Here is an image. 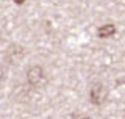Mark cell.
<instances>
[{"label": "cell", "mask_w": 125, "mask_h": 119, "mask_svg": "<svg viewBox=\"0 0 125 119\" xmlns=\"http://www.w3.org/2000/svg\"><path fill=\"white\" fill-rule=\"evenodd\" d=\"M27 83L34 89H42L49 83V75H47L45 69L39 64H33L27 71Z\"/></svg>", "instance_id": "cell-1"}, {"label": "cell", "mask_w": 125, "mask_h": 119, "mask_svg": "<svg viewBox=\"0 0 125 119\" xmlns=\"http://www.w3.org/2000/svg\"><path fill=\"white\" fill-rule=\"evenodd\" d=\"M89 99H91L92 105H103L108 100V88L102 83H94L89 89Z\"/></svg>", "instance_id": "cell-2"}, {"label": "cell", "mask_w": 125, "mask_h": 119, "mask_svg": "<svg viewBox=\"0 0 125 119\" xmlns=\"http://www.w3.org/2000/svg\"><path fill=\"white\" fill-rule=\"evenodd\" d=\"M23 58V47L19 44H11L5 50V61L10 66H17Z\"/></svg>", "instance_id": "cell-3"}, {"label": "cell", "mask_w": 125, "mask_h": 119, "mask_svg": "<svg viewBox=\"0 0 125 119\" xmlns=\"http://www.w3.org/2000/svg\"><path fill=\"white\" fill-rule=\"evenodd\" d=\"M114 33H116V27L113 24H105L99 28V38H103V39L111 38Z\"/></svg>", "instance_id": "cell-4"}, {"label": "cell", "mask_w": 125, "mask_h": 119, "mask_svg": "<svg viewBox=\"0 0 125 119\" xmlns=\"http://www.w3.org/2000/svg\"><path fill=\"white\" fill-rule=\"evenodd\" d=\"M3 78H5V69H3V66L0 64V85L3 83Z\"/></svg>", "instance_id": "cell-5"}, {"label": "cell", "mask_w": 125, "mask_h": 119, "mask_svg": "<svg viewBox=\"0 0 125 119\" xmlns=\"http://www.w3.org/2000/svg\"><path fill=\"white\" fill-rule=\"evenodd\" d=\"M72 119H88L86 116H81V114H77V116H73Z\"/></svg>", "instance_id": "cell-6"}, {"label": "cell", "mask_w": 125, "mask_h": 119, "mask_svg": "<svg viewBox=\"0 0 125 119\" xmlns=\"http://www.w3.org/2000/svg\"><path fill=\"white\" fill-rule=\"evenodd\" d=\"M14 2H16V3H17V5H22V3H23V2H25V0H14Z\"/></svg>", "instance_id": "cell-7"}]
</instances>
